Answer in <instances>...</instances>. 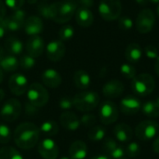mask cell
Here are the masks:
<instances>
[{"label":"cell","instance_id":"6da1fadb","mask_svg":"<svg viewBox=\"0 0 159 159\" xmlns=\"http://www.w3.org/2000/svg\"><path fill=\"white\" fill-rule=\"evenodd\" d=\"M13 137L14 142L19 148L29 150L34 148L38 143L40 130L34 124L25 122L16 128Z\"/></svg>","mask_w":159,"mask_h":159},{"label":"cell","instance_id":"7a4b0ae2","mask_svg":"<svg viewBox=\"0 0 159 159\" xmlns=\"http://www.w3.org/2000/svg\"><path fill=\"white\" fill-rule=\"evenodd\" d=\"M74 107L80 112H90L94 110L100 103V96L92 90H86L77 93L73 97Z\"/></svg>","mask_w":159,"mask_h":159},{"label":"cell","instance_id":"3957f363","mask_svg":"<svg viewBox=\"0 0 159 159\" xmlns=\"http://www.w3.org/2000/svg\"><path fill=\"white\" fill-rule=\"evenodd\" d=\"M156 88V80L150 74L137 75L131 81L132 91L142 97L150 95Z\"/></svg>","mask_w":159,"mask_h":159},{"label":"cell","instance_id":"277c9868","mask_svg":"<svg viewBox=\"0 0 159 159\" xmlns=\"http://www.w3.org/2000/svg\"><path fill=\"white\" fill-rule=\"evenodd\" d=\"M98 10L104 20L113 21L120 18L122 4L120 0H101Z\"/></svg>","mask_w":159,"mask_h":159},{"label":"cell","instance_id":"5b68a950","mask_svg":"<svg viewBox=\"0 0 159 159\" xmlns=\"http://www.w3.org/2000/svg\"><path fill=\"white\" fill-rule=\"evenodd\" d=\"M55 14L53 20L56 23H65L69 21L76 12L77 5L75 1H62L56 2Z\"/></svg>","mask_w":159,"mask_h":159},{"label":"cell","instance_id":"8992f818","mask_svg":"<svg viewBox=\"0 0 159 159\" xmlns=\"http://www.w3.org/2000/svg\"><path fill=\"white\" fill-rule=\"evenodd\" d=\"M26 93L28 102L38 108L45 106L49 99L47 89L40 83H33L30 85Z\"/></svg>","mask_w":159,"mask_h":159},{"label":"cell","instance_id":"52a82bcc","mask_svg":"<svg viewBox=\"0 0 159 159\" xmlns=\"http://www.w3.org/2000/svg\"><path fill=\"white\" fill-rule=\"evenodd\" d=\"M159 125L155 120H144L140 122L136 128L134 134L135 136L143 142H147L156 138L158 134Z\"/></svg>","mask_w":159,"mask_h":159},{"label":"cell","instance_id":"ba28073f","mask_svg":"<svg viewBox=\"0 0 159 159\" xmlns=\"http://www.w3.org/2000/svg\"><path fill=\"white\" fill-rule=\"evenodd\" d=\"M156 16L153 10L149 8H144L141 10L136 19V28L137 31L141 34L150 33L155 26Z\"/></svg>","mask_w":159,"mask_h":159},{"label":"cell","instance_id":"9c48e42d","mask_svg":"<svg viewBox=\"0 0 159 159\" xmlns=\"http://www.w3.org/2000/svg\"><path fill=\"white\" fill-rule=\"evenodd\" d=\"M101 122L104 125H111L117 121L119 111L117 105L112 101H105L101 104L99 110Z\"/></svg>","mask_w":159,"mask_h":159},{"label":"cell","instance_id":"30bf717a","mask_svg":"<svg viewBox=\"0 0 159 159\" xmlns=\"http://www.w3.org/2000/svg\"><path fill=\"white\" fill-rule=\"evenodd\" d=\"M21 113V104L16 99L7 100L0 110V116L6 122H13L17 120Z\"/></svg>","mask_w":159,"mask_h":159},{"label":"cell","instance_id":"8fae6325","mask_svg":"<svg viewBox=\"0 0 159 159\" xmlns=\"http://www.w3.org/2000/svg\"><path fill=\"white\" fill-rule=\"evenodd\" d=\"M8 88L12 94L21 96L27 92L29 88L28 79L21 74H14L8 80Z\"/></svg>","mask_w":159,"mask_h":159},{"label":"cell","instance_id":"7c38bea8","mask_svg":"<svg viewBox=\"0 0 159 159\" xmlns=\"http://www.w3.org/2000/svg\"><path fill=\"white\" fill-rule=\"evenodd\" d=\"M38 153L44 159H57L59 156V147L55 141L50 138L44 139L37 146Z\"/></svg>","mask_w":159,"mask_h":159},{"label":"cell","instance_id":"4fadbf2b","mask_svg":"<svg viewBox=\"0 0 159 159\" xmlns=\"http://www.w3.org/2000/svg\"><path fill=\"white\" fill-rule=\"evenodd\" d=\"M102 149L105 152V155L110 157L112 159H120L125 157V148L119 144L115 139L113 138H104Z\"/></svg>","mask_w":159,"mask_h":159},{"label":"cell","instance_id":"5bb4252c","mask_svg":"<svg viewBox=\"0 0 159 159\" xmlns=\"http://www.w3.org/2000/svg\"><path fill=\"white\" fill-rule=\"evenodd\" d=\"M46 53L50 61H59L65 54V46L61 40H53L47 45Z\"/></svg>","mask_w":159,"mask_h":159},{"label":"cell","instance_id":"9a60e30c","mask_svg":"<svg viewBox=\"0 0 159 159\" xmlns=\"http://www.w3.org/2000/svg\"><path fill=\"white\" fill-rule=\"evenodd\" d=\"M119 108L126 116H133L142 109V103L136 97L127 96L120 101Z\"/></svg>","mask_w":159,"mask_h":159},{"label":"cell","instance_id":"2e32d148","mask_svg":"<svg viewBox=\"0 0 159 159\" xmlns=\"http://www.w3.org/2000/svg\"><path fill=\"white\" fill-rule=\"evenodd\" d=\"M124 84L117 79H112L106 82L102 87V93L106 98L115 99L121 96L124 92Z\"/></svg>","mask_w":159,"mask_h":159},{"label":"cell","instance_id":"e0dca14e","mask_svg":"<svg viewBox=\"0 0 159 159\" xmlns=\"http://www.w3.org/2000/svg\"><path fill=\"white\" fill-rule=\"evenodd\" d=\"M45 49V43L39 35L31 36L26 43V51L30 56L36 58L39 57Z\"/></svg>","mask_w":159,"mask_h":159},{"label":"cell","instance_id":"ac0fdd59","mask_svg":"<svg viewBox=\"0 0 159 159\" xmlns=\"http://www.w3.org/2000/svg\"><path fill=\"white\" fill-rule=\"evenodd\" d=\"M60 123L65 129L69 131L77 130L81 125L78 116L75 113L69 111H65L60 116Z\"/></svg>","mask_w":159,"mask_h":159},{"label":"cell","instance_id":"d6986e66","mask_svg":"<svg viewBox=\"0 0 159 159\" xmlns=\"http://www.w3.org/2000/svg\"><path fill=\"white\" fill-rule=\"evenodd\" d=\"M41 79L43 84L50 89H56L61 84V75L55 69H47L42 73Z\"/></svg>","mask_w":159,"mask_h":159},{"label":"cell","instance_id":"ffe728a7","mask_svg":"<svg viewBox=\"0 0 159 159\" xmlns=\"http://www.w3.org/2000/svg\"><path fill=\"white\" fill-rule=\"evenodd\" d=\"M43 21L38 16H30L24 21V31L25 33L30 35H38L43 31Z\"/></svg>","mask_w":159,"mask_h":159},{"label":"cell","instance_id":"44dd1931","mask_svg":"<svg viewBox=\"0 0 159 159\" xmlns=\"http://www.w3.org/2000/svg\"><path fill=\"white\" fill-rule=\"evenodd\" d=\"M114 136L120 143H129L133 137V130L130 126L125 123H119L113 129Z\"/></svg>","mask_w":159,"mask_h":159},{"label":"cell","instance_id":"7402d4cb","mask_svg":"<svg viewBox=\"0 0 159 159\" xmlns=\"http://www.w3.org/2000/svg\"><path fill=\"white\" fill-rule=\"evenodd\" d=\"M75 20L76 23L84 28L89 27L92 25L94 21V16L93 13L89 8L86 7H77L75 12Z\"/></svg>","mask_w":159,"mask_h":159},{"label":"cell","instance_id":"603a6c76","mask_svg":"<svg viewBox=\"0 0 159 159\" xmlns=\"http://www.w3.org/2000/svg\"><path fill=\"white\" fill-rule=\"evenodd\" d=\"M68 154L71 159H85L88 155V146L83 141H75L70 145Z\"/></svg>","mask_w":159,"mask_h":159},{"label":"cell","instance_id":"cb8c5ba5","mask_svg":"<svg viewBox=\"0 0 159 159\" xmlns=\"http://www.w3.org/2000/svg\"><path fill=\"white\" fill-rule=\"evenodd\" d=\"M142 56H143V50L139 44L130 43L128 45L125 51V57L129 63L138 62L142 59Z\"/></svg>","mask_w":159,"mask_h":159},{"label":"cell","instance_id":"d4e9b609","mask_svg":"<svg viewBox=\"0 0 159 159\" xmlns=\"http://www.w3.org/2000/svg\"><path fill=\"white\" fill-rule=\"evenodd\" d=\"M5 49L10 55H20L23 50V43L15 36H9L5 41Z\"/></svg>","mask_w":159,"mask_h":159},{"label":"cell","instance_id":"484cf974","mask_svg":"<svg viewBox=\"0 0 159 159\" xmlns=\"http://www.w3.org/2000/svg\"><path fill=\"white\" fill-rule=\"evenodd\" d=\"M75 86L79 89H87L91 83L90 75L84 70H77L74 74Z\"/></svg>","mask_w":159,"mask_h":159},{"label":"cell","instance_id":"4316f807","mask_svg":"<svg viewBox=\"0 0 159 159\" xmlns=\"http://www.w3.org/2000/svg\"><path fill=\"white\" fill-rule=\"evenodd\" d=\"M19 66V60L13 55H4V57L0 60V68L5 72H15Z\"/></svg>","mask_w":159,"mask_h":159},{"label":"cell","instance_id":"83f0119b","mask_svg":"<svg viewBox=\"0 0 159 159\" xmlns=\"http://www.w3.org/2000/svg\"><path fill=\"white\" fill-rule=\"evenodd\" d=\"M142 112L149 118L159 117V105L156 101H148L142 105Z\"/></svg>","mask_w":159,"mask_h":159},{"label":"cell","instance_id":"f1b7e54d","mask_svg":"<svg viewBox=\"0 0 159 159\" xmlns=\"http://www.w3.org/2000/svg\"><path fill=\"white\" fill-rule=\"evenodd\" d=\"M36 10L38 14L47 19V20H53L54 14H55V4H47V3H41L37 6Z\"/></svg>","mask_w":159,"mask_h":159},{"label":"cell","instance_id":"f546056e","mask_svg":"<svg viewBox=\"0 0 159 159\" xmlns=\"http://www.w3.org/2000/svg\"><path fill=\"white\" fill-rule=\"evenodd\" d=\"M39 130H40V132H42L43 134H45L48 137L55 136L59 132V125L55 121L48 120V121L42 123Z\"/></svg>","mask_w":159,"mask_h":159},{"label":"cell","instance_id":"4dcf8cb0","mask_svg":"<svg viewBox=\"0 0 159 159\" xmlns=\"http://www.w3.org/2000/svg\"><path fill=\"white\" fill-rule=\"evenodd\" d=\"M106 130L102 126H94L88 132V137L92 142H99L105 138Z\"/></svg>","mask_w":159,"mask_h":159},{"label":"cell","instance_id":"1f68e13d","mask_svg":"<svg viewBox=\"0 0 159 159\" xmlns=\"http://www.w3.org/2000/svg\"><path fill=\"white\" fill-rule=\"evenodd\" d=\"M0 159H23V157L15 148L5 146L0 149Z\"/></svg>","mask_w":159,"mask_h":159},{"label":"cell","instance_id":"d6a6232c","mask_svg":"<svg viewBox=\"0 0 159 159\" xmlns=\"http://www.w3.org/2000/svg\"><path fill=\"white\" fill-rule=\"evenodd\" d=\"M141 145L136 142H129L125 147V153L128 157L136 158L141 155Z\"/></svg>","mask_w":159,"mask_h":159},{"label":"cell","instance_id":"836d02e7","mask_svg":"<svg viewBox=\"0 0 159 159\" xmlns=\"http://www.w3.org/2000/svg\"><path fill=\"white\" fill-rule=\"evenodd\" d=\"M4 22L7 28L8 31H12V32H16V31H19L20 30L24 23L16 20L15 18H13L12 16H9L7 18H4Z\"/></svg>","mask_w":159,"mask_h":159},{"label":"cell","instance_id":"e575fe53","mask_svg":"<svg viewBox=\"0 0 159 159\" xmlns=\"http://www.w3.org/2000/svg\"><path fill=\"white\" fill-rule=\"evenodd\" d=\"M120 73L121 75L127 79H133L136 75V68L131 63H123L120 66Z\"/></svg>","mask_w":159,"mask_h":159},{"label":"cell","instance_id":"d590c367","mask_svg":"<svg viewBox=\"0 0 159 159\" xmlns=\"http://www.w3.org/2000/svg\"><path fill=\"white\" fill-rule=\"evenodd\" d=\"M19 65L23 70H30L35 65V58L30 56L29 54L22 55L19 61Z\"/></svg>","mask_w":159,"mask_h":159},{"label":"cell","instance_id":"8d00e7d4","mask_svg":"<svg viewBox=\"0 0 159 159\" xmlns=\"http://www.w3.org/2000/svg\"><path fill=\"white\" fill-rule=\"evenodd\" d=\"M75 34V29L72 25H64L59 31V37L61 41H66L71 39Z\"/></svg>","mask_w":159,"mask_h":159},{"label":"cell","instance_id":"74e56055","mask_svg":"<svg viewBox=\"0 0 159 159\" xmlns=\"http://www.w3.org/2000/svg\"><path fill=\"white\" fill-rule=\"evenodd\" d=\"M11 139V131L6 124H0V143L6 144Z\"/></svg>","mask_w":159,"mask_h":159},{"label":"cell","instance_id":"f35d334b","mask_svg":"<svg viewBox=\"0 0 159 159\" xmlns=\"http://www.w3.org/2000/svg\"><path fill=\"white\" fill-rule=\"evenodd\" d=\"M133 25H134V22H133L132 19L129 18V17L123 16V17H120L118 19V27L123 31L131 30Z\"/></svg>","mask_w":159,"mask_h":159},{"label":"cell","instance_id":"ab89813d","mask_svg":"<svg viewBox=\"0 0 159 159\" xmlns=\"http://www.w3.org/2000/svg\"><path fill=\"white\" fill-rule=\"evenodd\" d=\"M80 123L86 128H92L96 123V116L92 114H85L81 116Z\"/></svg>","mask_w":159,"mask_h":159},{"label":"cell","instance_id":"60d3db41","mask_svg":"<svg viewBox=\"0 0 159 159\" xmlns=\"http://www.w3.org/2000/svg\"><path fill=\"white\" fill-rule=\"evenodd\" d=\"M144 53L148 59L157 60L159 57L158 48L154 45H147L144 48Z\"/></svg>","mask_w":159,"mask_h":159},{"label":"cell","instance_id":"b9f144b4","mask_svg":"<svg viewBox=\"0 0 159 159\" xmlns=\"http://www.w3.org/2000/svg\"><path fill=\"white\" fill-rule=\"evenodd\" d=\"M59 105L61 107V109L62 110H65V111H68L70 109H72L74 107V101H73V98L69 97V96H65V97H62L60 102H59Z\"/></svg>","mask_w":159,"mask_h":159},{"label":"cell","instance_id":"7bdbcfd3","mask_svg":"<svg viewBox=\"0 0 159 159\" xmlns=\"http://www.w3.org/2000/svg\"><path fill=\"white\" fill-rule=\"evenodd\" d=\"M25 0H5V5L13 10L21 8Z\"/></svg>","mask_w":159,"mask_h":159},{"label":"cell","instance_id":"ee69618b","mask_svg":"<svg viewBox=\"0 0 159 159\" xmlns=\"http://www.w3.org/2000/svg\"><path fill=\"white\" fill-rule=\"evenodd\" d=\"M10 16H12L13 18H15L16 20H20V21H21V22H23V23H24V21H25V20H26V19H25L26 13H25V11L22 10L21 8L17 9V10H14L13 13H12Z\"/></svg>","mask_w":159,"mask_h":159},{"label":"cell","instance_id":"f6af8a7d","mask_svg":"<svg viewBox=\"0 0 159 159\" xmlns=\"http://www.w3.org/2000/svg\"><path fill=\"white\" fill-rule=\"evenodd\" d=\"M75 2L76 3L77 7H86L89 9L94 5V0H75Z\"/></svg>","mask_w":159,"mask_h":159},{"label":"cell","instance_id":"bcb514c9","mask_svg":"<svg viewBox=\"0 0 159 159\" xmlns=\"http://www.w3.org/2000/svg\"><path fill=\"white\" fill-rule=\"evenodd\" d=\"M38 107L31 104L30 102L25 104V112L28 116H34L37 112H38Z\"/></svg>","mask_w":159,"mask_h":159},{"label":"cell","instance_id":"7dc6e473","mask_svg":"<svg viewBox=\"0 0 159 159\" xmlns=\"http://www.w3.org/2000/svg\"><path fill=\"white\" fill-rule=\"evenodd\" d=\"M7 31L8 30H7L5 22H4V19L3 20H0V38H3L7 34Z\"/></svg>","mask_w":159,"mask_h":159},{"label":"cell","instance_id":"c3c4849f","mask_svg":"<svg viewBox=\"0 0 159 159\" xmlns=\"http://www.w3.org/2000/svg\"><path fill=\"white\" fill-rule=\"evenodd\" d=\"M152 148H153V151H154L156 154L159 155V136L157 138L155 139V141H154V143H153Z\"/></svg>","mask_w":159,"mask_h":159},{"label":"cell","instance_id":"681fc988","mask_svg":"<svg viewBox=\"0 0 159 159\" xmlns=\"http://www.w3.org/2000/svg\"><path fill=\"white\" fill-rule=\"evenodd\" d=\"M6 14V5L0 0V20H3L5 18Z\"/></svg>","mask_w":159,"mask_h":159},{"label":"cell","instance_id":"f907efd6","mask_svg":"<svg viewBox=\"0 0 159 159\" xmlns=\"http://www.w3.org/2000/svg\"><path fill=\"white\" fill-rule=\"evenodd\" d=\"M90 159H112L110 157H108L107 155H98V156H95L93 157H91Z\"/></svg>","mask_w":159,"mask_h":159},{"label":"cell","instance_id":"816d5d0a","mask_svg":"<svg viewBox=\"0 0 159 159\" xmlns=\"http://www.w3.org/2000/svg\"><path fill=\"white\" fill-rule=\"evenodd\" d=\"M155 71L159 76V57L156 60V62H155Z\"/></svg>","mask_w":159,"mask_h":159},{"label":"cell","instance_id":"f5cc1de1","mask_svg":"<svg viewBox=\"0 0 159 159\" xmlns=\"http://www.w3.org/2000/svg\"><path fill=\"white\" fill-rule=\"evenodd\" d=\"M135 1H136L137 4H139V5H141V6H145V5H147V4H149L148 0H135Z\"/></svg>","mask_w":159,"mask_h":159},{"label":"cell","instance_id":"db71d44e","mask_svg":"<svg viewBox=\"0 0 159 159\" xmlns=\"http://www.w3.org/2000/svg\"><path fill=\"white\" fill-rule=\"evenodd\" d=\"M4 98H5V91L2 89H0V102H2Z\"/></svg>","mask_w":159,"mask_h":159},{"label":"cell","instance_id":"11a10c76","mask_svg":"<svg viewBox=\"0 0 159 159\" xmlns=\"http://www.w3.org/2000/svg\"><path fill=\"white\" fill-rule=\"evenodd\" d=\"M3 79H4V73H3V70L0 68V83H2Z\"/></svg>","mask_w":159,"mask_h":159},{"label":"cell","instance_id":"9f6ffc18","mask_svg":"<svg viewBox=\"0 0 159 159\" xmlns=\"http://www.w3.org/2000/svg\"><path fill=\"white\" fill-rule=\"evenodd\" d=\"M3 57H4V49H3V48L0 46V60H1Z\"/></svg>","mask_w":159,"mask_h":159},{"label":"cell","instance_id":"6f0895ef","mask_svg":"<svg viewBox=\"0 0 159 159\" xmlns=\"http://www.w3.org/2000/svg\"><path fill=\"white\" fill-rule=\"evenodd\" d=\"M27 2H28L29 4L34 5V4H36V3H37V0H27Z\"/></svg>","mask_w":159,"mask_h":159},{"label":"cell","instance_id":"680465c9","mask_svg":"<svg viewBox=\"0 0 159 159\" xmlns=\"http://www.w3.org/2000/svg\"><path fill=\"white\" fill-rule=\"evenodd\" d=\"M148 2L153 4H159V0H148Z\"/></svg>","mask_w":159,"mask_h":159},{"label":"cell","instance_id":"91938a15","mask_svg":"<svg viewBox=\"0 0 159 159\" xmlns=\"http://www.w3.org/2000/svg\"><path fill=\"white\" fill-rule=\"evenodd\" d=\"M60 159H71L69 157H66V156H64V157H61Z\"/></svg>","mask_w":159,"mask_h":159},{"label":"cell","instance_id":"94428289","mask_svg":"<svg viewBox=\"0 0 159 159\" xmlns=\"http://www.w3.org/2000/svg\"><path fill=\"white\" fill-rule=\"evenodd\" d=\"M157 15H158L159 17V4L158 6H157Z\"/></svg>","mask_w":159,"mask_h":159},{"label":"cell","instance_id":"6125c7cd","mask_svg":"<svg viewBox=\"0 0 159 159\" xmlns=\"http://www.w3.org/2000/svg\"><path fill=\"white\" fill-rule=\"evenodd\" d=\"M156 102H157V103L159 105V96L157 98V99H156Z\"/></svg>","mask_w":159,"mask_h":159},{"label":"cell","instance_id":"be15d7a7","mask_svg":"<svg viewBox=\"0 0 159 159\" xmlns=\"http://www.w3.org/2000/svg\"><path fill=\"white\" fill-rule=\"evenodd\" d=\"M64 1H75V0H64Z\"/></svg>","mask_w":159,"mask_h":159},{"label":"cell","instance_id":"e7e4bbea","mask_svg":"<svg viewBox=\"0 0 159 159\" xmlns=\"http://www.w3.org/2000/svg\"><path fill=\"white\" fill-rule=\"evenodd\" d=\"M120 159H128L127 157H122V158H120Z\"/></svg>","mask_w":159,"mask_h":159},{"label":"cell","instance_id":"03108f58","mask_svg":"<svg viewBox=\"0 0 159 159\" xmlns=\"http://www.w3.org/2000/svg\"><path fill=\"white\" fill-rule=\"evenodd\" d=\"M158 50H159V45H158Z\"/></svg>","mask_w":159,"mask_h":159}]
</instances>
